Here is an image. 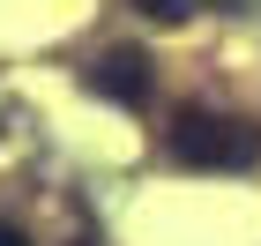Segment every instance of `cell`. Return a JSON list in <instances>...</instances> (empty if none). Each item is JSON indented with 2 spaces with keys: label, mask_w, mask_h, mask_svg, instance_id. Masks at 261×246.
Segmentation results:
<instances>
[{
  "label": "cell",
  "mask_w": 261,
  "mask_h": 246,
  "mask_svg": "<svg viewBox=\"0 0 261 246\" xmlns=\"http://www.w3.org/2000/svg\"><path fill=\"white\" fill-rule=\"evenodd\" d=\"M82 82L97 90V97H112V104H149V90H157V67H149V52L142 45H105L97 60L82 67Z\"/></svg>",
  "instance_id": "obj_2"
},
{
  "label": "cell",
  "mask_w": 261,
  "mask_h": 246,
  "mask_svg": "<svg viewBox=\"0 0 261 246\" xmlns=\"http://www.w3.org/2000/svg\"><path fill=\"white\" fill-rule=\"evenodd\" d=\"M67 246H97V231H75V239H67Z\"/></svg>",
  "instance_id": "obj_5"
},
{
  "label": "cell",
  "mask_w": 261,
  "mask_h": 246,
  "mask_svg": "<svg viewBox=\"0 0 261 246\" xmlns=\"http://www.w3.org/2000/svg\"><path fill=\"white\" fill-rule=\"evenodd\" d=\"M0 246H30V231H15L8 216H0Z\"/></svg>",
  "instance_id": "obj_4"
},
{
  "label": "cell",
  "mask_w": 261,
  "mask_h": 246,
  "mask_svg": "<svg viewBox=\"0 0 261 246\" xmlns=\"http://www.w3.org/2000/svg\"><path fill=\"white\" fill-rule=\"evenodd\" d=\"M149 22H187V15H201V0H135Z\"/></svg>",
  "instance_id": "obj_3"
},
{
  "label": "cell",
  "mask_w": 261,
  "mask_h": 246,
  "mask_svg": "<svg viewBox=\"0 0 261 246\" xmlns=\"http://www.w3.org/2000/svg\"><path fill=\"white\" fill-rule=\"evenodd\" d=\"M164 157L187 164V172H254L261 164V127L239 112H217V104H187L164 127Z\"/></svg>",
  "instance_id": "obj_1"
}]
</instances>
